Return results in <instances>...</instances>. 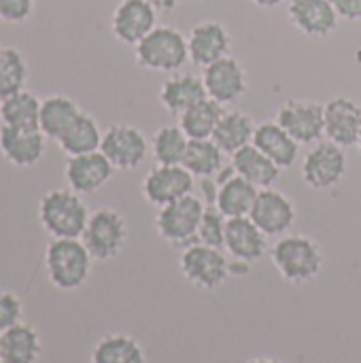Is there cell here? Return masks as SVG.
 I'll use <instances>...</instances> for the list:
<instances>
[{"instance_id": "obj_1", "label": "cell", "mask_w": 361, "mask_h": 363, "mask_svg": "<svg viewBox=\"0 0 361 363\" xmlns=\"http://www.w3.org/2000/svg\"><path fill=\"white\" fill-rule=\"evenodd\" d=\"M94 262L81 238H51L45 249L47 279L60 291L81 289L91 274Z\"/></svg>"}, {"instance_id": "obj_2", "label": "cell", "mask_w": 361, "mask_h": 363, "mask_svg": "<svg viewBox=\"0 0 361 363\" xmlns=\"http://www.w3.org/2000/svg\"><path fill=\"white\" fill-rule=\"evenodd\" d=\"M89 215L83 196L68 187L49 189L38 200V221L51 238H81Z\"/></svg>"}, {"instance_id": "obj_3", "label": "cell", "mask_w": 361, "mask_h": 363, "mask_svg": "<svg viewBox=\"0 0 361 363\" xmlns=\"http://www.w3.org/2000/svg\"><path fill=\"white\" fill-rule=\"evenodd\" d=\"M270 259L283 281L304 285L319 277L323 253L317 240L304 234H285L270 249Z\"/></svg>"}, {"instance_id": "obj_4", "label": "cell", "mask_w": 361, "mask_h": 363, "mask_svg": "<svg viewBox=\"0 0 361 363\" xmlns=\"http://www.w3.org/2000/svg\"><path fill=\"white\" fill-rule=\"evenodd\" d=\"M136 64L153 72H179L189 62L187 36L172 26L153 28L136 47Z\"/></svg>"}, {"instance_id": "obj_5", "label": "cell", "mask_w": 361, "mask_h": 363, "mask_svg": "<svg viewBox=\"0 0 361 363\" xmlns=\"http://www.w3.org/2000/svg\"><path fill=\"white\" fill-rule=\"evenodd\" d=\"M206 204L202 198L189 194L172 204L157 208L155 232L172 247H189L198 240V228Z\"/></svg>"}, {"instance_id": "obj_6", "label": "cell", "mask_w": 361, "mask_h": 363, "mask_svg": "<svg viewBox=\"0 0 361 363\" xmlns=\"http://www.w3.org/2000/svg\"><path fill=\"white\" fill-rule=\"evenodd\" d=\"M179 270L189 285L204 291H215L230 279V255H226L223 249L194 242L183 249Z\"/></svg>"}, {"instance_id": "obj_7", "label": "cell", "mask_w": 361, "mask_h": 363, "mask_svg": "<svg viewBox=\"0 0 361 363\" xmlns=\"http://www.w3.org/2000/svg\"><path fill=\"white\" fill-rule=\"evenodd\" d=\"M83 245L96 262L115 259L128 242V223L115 208H98L89 215L87 228L81 236Z\"/></svg>"}, {"instance_id": "obj_8", "label": "cell", "mask_w": 361, "mask_h": 363, "mask_svg": "<svg viewBox=\"0 0 361 363\" xmlns=\"http://www.w3.org/2000/svg\"><path fill=\"white\" fill-rule=\"evenodd\" d=\"M300 170H302V181L311 189L326 191L336 187L345 179L349 170V157L345 153V147L332 140H319L304 155Z\"/></svg>"}, {"instance_id": "obj_9", "label": "cell", "mask_w": 361, "mask_h": 363, "mask_svg": "<svg viewBox=\"0 0 361 363\" xmlns=\"http://www.w3.org/2000/svg\"><path fill=\"white\" fill-rule=\"evenodd\" d=\"M100 151L113 164L115 170H136L147 160L151 143L136 125L113 123L102 134Z\"/></svg>"}, {"instance_id": "obj_10", "label": "cell", "mask_w": 361, "mask_h": 363, "mask_svg": "<svg viewBox=\"0 0 361 363\" xmlns=\"http://www.w3.org/2000/svg\"><path fill=\"white\" fill-rule=\"evenodd\" d=\"M194 183H196V177L185 166L157 164L155 168H151L145 174L140 189H143L145 200L151 206L162 208L166 204H172V202L189 196L194 191Z\"/></svg>"}, {"instance_id": "obj_11", "label": "cell", "mask_w": 361, "mask_h": 363, "mask_svg": "<svg viewBox=\"0 0 361 363\" xmlns=\"http://www.w3.org/2000/svg\"><path fill=\"white\" fill-rule=\"evenodd\" d=\"M249 217L268 238H281L296 223L298 211H296V202L287 194L268 187V189H260Z\"/></svg>"}, {"instance_id": "obj_12", "label": "cell", "mask_w": 361, "mask_h": 363, "mask_svg": "<svg viewBox=\"0 0 361 363\" xmlns=\"http://www.w3.org/2000/svg\"><path fill=\"white\" fill-rule=\"evenodd\" d=\"M202 81L206 87V96L223 106L238 102L249 87L245 66L232 55H226L202 68Z\"/></svg>"}, {"instance_id": "obj_13", "label": "cell", "mask_w": 361, "mask_h": 363, "mask_svg": "<svg viewBox=\"0 0 361 363\" xmlns=\"http://www.w3.org/2000/svg\"><path fill=\"white\" fill-rule=\"evenodd\" d=\"M277 121L300 143L315 145L326 136L323 104L315 100H287L277 113Z\"/></svg>"}, {"instance_id": "obj_14", "label": "cell", "mask_w": 361, "mask_h": 363, "mask_svg": "<svg viewBox=\"0 0 361 363\" xmlns=\"http://www.w3.org/2000/svg\"><path fill=\"white\" fill-rule=\"evenodd\" d=\"M113 174H115V168L104 157L102 151L72 155L66 160V166H64V179H66L68 189L81 196H91L100 191L113 179Z\"/></svg>"}, {"instance_id": "obj_15", "label": "cell", "mask_w": 361, "mask_h": 363, "mask_svg": "<svg viewBox=\"0 0 361 363\" xmlns=\"http://www.w3.org/2000/svg\"><path fill=\"white\" fill-rule=\"evenodd\" d=\"M153 28H157V11L145 0H121L111 17L113 36L136 47Z\"/></svg>"}, {"instance_id": "obj_16", "label": "cell", "mask_w": 361, "mask_h": 363, "mask_svg": "<svg viewBox=\"0 0 361 363\" xmlns=\"http://www.w3.org/2000/svg\"><path fill=\"white\" fill-rule=\"evenodd\" d=\"M187 45H189V62L194 66L206 68L209 64L230 55L232 36L221 21L206 19L191 28L187 36Z\"/></svg>"}, {"instance_id": "obj_17", "label": "cell", "mask_w": 361, "mask_h": 363, "mask_svg": "<svg viewBox=\"0 0 361 363\" xmlns=\"http://www.w3.org/2000/svg\"><path fill=\"white\" fill-rule=\"evenodd\" d=\"M47 151V136L40 130L0 128V153L6 164L15 168L36 166Z\"/></svg>"}, {"instance_id": "obj_18", "label": "cell", "mask_w": 361, "mask_h": 363, "mask_svg": "<svg viewBox=\"0 0 361 363\" xmlns=\"http://www.w3.org/2000/svg\"><path fill=\"white\" fill-rule=\"evenodd\" d=\"M326 138L340 147H355L361 136V106L345 96L332 98L323 104Z\"/></svg>"}, {"instance_id": "obj_19", "label": "cell", "mask_w": 361, "mask_h": 363, "mask_svg": "<svg viewBox=\"0 0 361 363\" xmlns=\"http://www.w3.org/2000/svg\"><path fill=\"white\" fill-rule=\"evenodd\" d=\"M223 249L232 259L255 264L268 251V236L253 223L251 217H234L228 219Z\"/></svg>"}, {"instance_id": "obj_20", "label": "cell", "mask_w": 361, "mask_h": 363, "mask_svg": "<svg viewBox=\"0 0 361 363\" xmlns=\"http://www.w3.org/2000/svg\"><path fill=\"white\" fill-rule=\"evenodd\" d=\"M287 15L302 34L317 38L332 34L340 19L332 0H289Z\"/></svg>"}, {"instance_id": "obj_21", "label": "cell", "mask_w": 361, "mask_h": 363, "mask_svg": "<svg viewBox=\"0 0 361 363\" xmlns=\"http://www.w3.org/2000/svg\"><path fill=\"white\" fill-rule=\"evenodd\" d=\"M204 98H209L204 81H202V77H198L194 72L172 74L160 87V102H162V106L168 113L177 115V117L183 115L194 104L202 102Z\"/></svg>"}, {"instance_id": "obj_22", "label": "cell", "mask_w": 361, "mask_h": 363, "mask_svg": "<svg viewBox=\"0 0 361 363\" xmlns=\"http://www.w3.org/2000/svg\"><path fill=\"white\" fill-rule=\"evenodd\" d=\"M251 145H255L264 155H268L279 168L294 166L300 155V143L279 121L257 123Z\"/></svg>"}, {"instance_id": "obj_23", "label": "cell", "mask_w": 361, "mask_h": 363, "mask_svg": "<svg viewBox=\"0 0 361 363\" xmlns=\"http://www.w3.org/2000/svg\"><path fill=\"white\" fill-rule=\"evenodd\" d=\"M230 164L234 166L236 174L255 185L257 189L274 187L281 179V170L268 155H264L255 145H247L234 155H230Z\"/></svg>"}, {"instance_id": "obj_24", "label": "cell", "mask_w": 361, "mask_h": 363, "mask_svg": "<svg viewBox=\"0 0 361 363\" xmlns=\"http://www.w3.org/2000/svg\"><path fill=\"white\" fill-rule=\"evenodd\" d=\"M81 113H83L81 106L72 98L62 96V94H53L40 102L38 130L47 136V140L57 143L68 132V128L79 119Z\"/></svg>"}, {"instance_id": "obj_25", "label": "cell", "mask_w": 361, "mask_h": 363, "mask_svg": "<svg viewBox=\"0 0 361 363\" xmlns=\"http://www.w3.org/2000/svg\"><path fill=\"white\" fill-rule=\"evenodd\" d=\"M40 355H43V340L34 325L21 321L2 334L0 359L4 363H38Z\"/></svg>"}, {"instance_id": "obj_26", "label": "cell", "mask_w": 361, "mask_h": 363, "mask_svg": "<svg viewBox=\"0 0 361 363\" xmlns=\"http://www.w3.org/2000/svg\"><path fill=\"white\" fill-rule=\"evenodd\" d=\"M255 128L257 123L243 111H226L215 134L213 140L228 153L234 155L236 151H240L243 147L253 143L255 136Z\"/></svg>"}, {"instance_id": "obj_27", "label": "cell", "mask_w": 361, "mask_h": 363, "mask_svg": "<svg viewBox=\"0 0 361 363\" xmlns=\"http://www.w3.org/2000/svg\"><path fill=\"white\" fill-rule=\"evenodd\" d=\"M260 189L255 185H251L249 181H245L243 177H238L236 172L232 177H228L221 185H219V196H217V208L228 217H249L255 198H257Z\"/></svg>"}, {"instance_id": "obj_28", "label": "cell", "mask_w": 361, "mask_h": 363, "mask_svg": "<svg viewBox=\"0 0 361 363\" xmlns=\"http://www.w3.org/2000/svg\"><path fill=\"white\" fill-rule=\"evenodd\" d=\"M223 113H226L223 104L211 98H204L202 102L194 104L183 115H179V125L187 134L189 140H206V138H213Z\"/></svg>"}, {"instance_id": "obj_29", "label": "cell", "mask_w": 361, "mask_h": 363, "mask_svg": "<svg viewBox=\"0 0 361 363\" xmlns=\"http://www.w3.org/2000/svg\"><path fill=\"white\" fill-rule=\"evenodd\" d=\"M40 102L32 91L23 89L4 100H0V121L6 128L38 130L40 123Z\"/></svg>"}, {"instance_id": "obj_30", "label": "cell", "mask_w": 361, "mask_h": 363, "mask_svg": "<svg viewBox=\"0 0 361 363\" xmlns=\"http://www.w3.org/2000/svg\"><path fill=\"white\" fill-rule=\"evenodd\" d=\"M91 363H147L143 345L128 334H106L91 349Z\"/></svg>"}, {"instance_id": "obj_31", "label": "cell", "mask_w": 361, "mask_h": 363, "mask_svg": "<svg viewBox=\"0 0 361 363\" xmlns=\"http://www.w3.org/2000/svg\"><path fill=\"white\" fill-rule=\"evenodd\" d=\"M102 130L98 125V121L87 115V113H81L79 119L68 128V132L57 140L60 149L72 157V155H85V153H94V151H100V145H102Z\"/></svg>"}, {"instance_id": "obj_32", "label": "cell", "mask_w": 361, "mask_h": 363, "mask_svg": "<svg viewBox=\"0 0 361 363\" xmlns=\"http://www.w3.org/2000/svg\"><path fill=\"white\" fill-rule=\"evenodd\" d=\"M226 151L213 140H189L183 166L196 177V179H206V177H217L226 168Z\"/></svg>"}, {"instance_id": "obj_33", "label": "cell", "mask_w": 361, "mask_h": 363, "mask_svg": "<svg viewBox=\"0 0 361 363\" xmlns=\"http://www.w3.org/2000/svg\"><path fill=\"white\" fill-rule=\"evenodd\" d=\"M189 147L187 134L181 125H162L151 138V155L162 166H183Z\"/></svg>"}, {"instance_id": "obj_34", "label": "cell", "mask_w": 361, "mask_h": 363, "mask_svg": "<svg viewBox=\"0 0 361 363\" xmlns=\"http://www.w3.org/2000/svg\"><path fill=\"white\" fill-rule=\"evenodd\" d=\"M30 68L23 53L15 47H0V100L23 91Z\"/></svg>"}, {"instance_id": "obj_35", "label": "cell", "mask_w": 361, "mask_h": 363, "mask_svg": "<svg viewBox=\"0 0 361 363\" xmlns=\"http://www.w3.org/2000/svg\"><path fill=\"white\" fill-rule=\"evenodd\" d=\"M226 228H228V217L217 206H206L200 228H198L196 242H202V245H209L215 249H223L226 247Z\"/></svg>"}, {"instance_id": "obj_36", "label": "cell", "mask_w": 361, "mask_h": 363, "mask_svg": "<svg viewBox=\"0 0 361 363\" xmlns=\"http://www.w3.org/2000/svg\"><path fill=\"white\" fill-rule=\"evenodd\" d=\"M21 315H23L21 300L13 291L0 289V334L21 323Z\"/></svg>"}, {"instance_id": "obj_37", "label": "cell", "mask_w": 361, "mask_h": 363, "mask_svg": "<svg viewBox=\"0 0 361 363\" xmlns=\"http://www.w3.org/2000/svg\"><path fill=\"white\" fill-rule=\"evenodd\" d=\"M36 0H0V21L23 23L32 17Z\"/></svg>"}, {"instance_id": "obj_38", "label": "cell", "mask_w": 361, "mask_h": 363, "mask_svg": "<svg viewBox=\"0 0 361 363\" xmlns=\"http://www.w3.org/2000/svg\"><path fill=\"white\" fill-rule=\"evenodd\" d=\"M336 13L345 21H361V0H332Z\"/></svg>"}, {"instance_id": "obj_39", "label": "cell", "mask_w": 361, "mask_h": 363, "mask_svg": "<svg viewBox=\"0 0 361 363\" xmlns=\"http://www.w3.org/2000/svg\"><path fill=\"white\" fill-rule=\"evenodd\" d=\"M200 189H202V202H206V206H215L217 204V196H219L217 179L215 177L200 179Z\"/></svg>"}, {"instance_id": "obj_40", "label": "cell", "mask_w": 361, "mask_h": 363, "mask_svg": "<svg viewBox=\"0 0 361 363\" xmlns=\"http://www.w3.org/2000/svg\"><path fill=\"white\" fill-rule=\"evenodd\" d=\"M251 266L253 264H247V262H240V259H232L230 257V277H247L251 272Z\"/></svg>"}, {"instance_id": "obj_41", "label": "cell", "mask_w": 361, "mask_h": 363, "mask_svg": "<svg viewBox=\"0 0 361 363\" xmlns=\"http://www.w3.org/2000/svg\"><path fill=\"white\" fill-rule=\"evenodd\" d=\"M145 2H149L157 13H170L179 4V0H145Z\"/></svg>"}, {"instance_id": "obj_42", "label": "cell", "mask_w": 361, "mask_h": 363, "mask_svg": "<svg viewBox=\"0 0 361 363\" xmlns=\"http://www.w3.org/2000/svg\"><path fill=\"white\" fill-rule=\"evenodd\" d=\"M255 6H260V9H274V6H279V4H283L285 0H251Z\"/></svg>"}, {"instance_id": "obj_43", "label": "cell", "mask_w": 361, "mask_h": 363, "mask_svg": "<svg viewBox=\"0 0 361 363\" xmlns=\"http://www.w3.org/2000/svg\"><path fill=\"white\" fill-rule=\"evenodd\" d=\"M247 363H281L277 359H270V357H255V359H249Z\"/></svg>"}, {"instance_id": "obj_44", "label": "cell", "mask_w": 361, "mask_h": 363, "mask_svg": "<svg viewBox=\"0 0 361 363\" xmlns=\"http://www.w3.org/2000/svg\"><path fill=\"white\" fill-rule=\"evenodd\" d=\"M355 147H357V151L361 153V136H360V140H357V145H355Z\"/></svg>"}, {"instance_id": "obj_45", "label": "cell", "mask_w": 361, "mask_h": 363, "mask_svg": "<svg viewBox=\"0 0 361 363\" xmlns=\"http://www.w3.org/2000/svg\"><path fill=\"white\" fill-rule=\"evenodd\" d=\"M0 353H2V334H0Z\"/></svg>"}, {"instance_id": "obj_46", "label": "cell", "mask_w": 361, "mask_h": 363, "mask_svg": "<svg viewBox=\"0 0 361 363\" xmlns=\"http://www.w3.org/2000/svg\"><path fill=\"white\" fill-rule=\"evenodd\" d=\"M0 363H4V362H2V359H0Z\"/></svg>"}]
</instances>
